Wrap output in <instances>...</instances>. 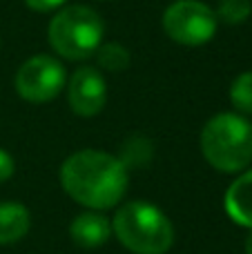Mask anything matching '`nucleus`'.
Returning <instances> with one entry per match:
<instances>
[{"instance_id": "nucleus-9", "label": "nucleus", "mask_w": 252, "mask_h": 254, "mask_svg": "<svg viewBox=\"0 0 252 254\" xmlns=\"http://www.w3.org/2000/svg\"><path fill=\"white\" fill-rule=\"evenodd\" d=\"M226 212L237 225L252 230V170L244 172L235 183L228 188L223 198Z\"/></svg>"}, {"instance_id": "nucleus-3", "label": "nucleus", "mask_w": 252, "mask_h": 254, "mask_svg": "<svg viewBox=\"0 0 252 254\" xmlns=\"http://www.w3.org/2000/svg\"><path fill=\"white\" fill-rule=\"evenodd\" d=\"M201 152L219 172L235 174L252 163V125L244 116L223 112L203 125Z\"/></svg>"}, {"instance_id": "nucleus-6", "label": "nucleus", "mask_w": 252, "mask_h": 254, "mask_svg": "<svg viewBox=\"0 0 252 254\" xmlns=\"http://www.w3.org/2000/svg\"><path fill=\"white\" fill-rule=\"evenodd\" d=\"M67 83L65 67L54 56L38 54L22 63L20 69L16 71L13 87L18 96L29 103H49L63 92Z\"/></svg>"}, {"instance_id": "nucleus-14", "label": "nucleus", "mask_w": 252, "mask_h": 254, "mask_svg": "<svg viewBox=\"0 0 252 254\" xmlns=\"http://www.w3.org/2000/svg\"><path fill=\"white\" fill-rule=\"evenodd\" d=\"M13 170H16V163H13L11 154L0 149V183L9 181L13 176Z\"/></svg>"}, {"instance_id": "nucleus-12", "label": "nucleus", "mask_w": 252, "mask_h": 254, "mask_svg": "<svg viewBox=\"0 0 252 254\" xmlns=\"http://www.w3.org/2000/svg\"><path fill=\"white\" fill-rule=\"evenodd\" d=\"M214 13H217V20H223L226 25H241L250 18L252 2L250 0H221Z\"/></svg>"}, {"instance_id": "nucleus-11", "label": "nucleus", "mask_w": 252, "mask_h": 254, "mask_svg": "<svg viewBox=\"0 0 252 254\" xmlns=\"http://www.w3.org/2000/svg\"><path fill=\"white\" fill-rule=\"evenodd\" d=\"M96 61L107 71H123L129 65V52L119 43H105L96 49Z\"/></svg>"}, {"instance_id": "nucleus-10", "label": "nucleus", "mask_w": 252, "mask_h": 254, "mask_svg": "<svg viewBox=\"0 0 252 254\" xmlns=\"http://www.w3.org/2000/svg\"><path fill=\"white\" fill-rule=\"evenodd\" d=\"M31 216L22 203L4 201L0 203V246H11L27 237Z\"/></svg>"}, {"instance_id": "nucleus-5", "label": "nucleus", "mask_w": 252, "mask_h": 254, "mask_svg": "<svg viewBox=\"0 0 252 254\" xmlns=\"http://www.w3.org/2000/svg\"><path fill=\"white\" fill-rule=\"evenodd\" d=\"M163 29L174 43L199 47L217 34V13L199 0H177L165 9Z\"/></svg>"}, {"instance_id": "nucleus-1", "label": "nucleus", "mask_w": 252, "mask_h": 254, "mask_svg": "<svg viewBox=\"0 0 252 254\" xmlns=\"http://www.w3.org/2000/svg\"><path fill=\"white\" fill-rule=\"evenodd\" d=\"M127 181V165L101 149H80L61 167L63 190L89 210H110L121 203Z\"/></svg>"}, {"instance_id": "nucleus-15", "label": "nucleus", "mask_w": 252, "mask_h": 254, "mask_svg": "<svg viewBox=\"0 0 252 254\" xmlns=\"http://www.w3.org/2000/svg\"><path fill=\"white\" fill-rule=\"evenodd\" d=\"M25 2L34 11H54V9L63 7L67 0H25Z\"/></svg>"}, {"instance_id": "nucleus-2", "label": "nucleus", "mask_w": 252, "mask_h": 254, "mask_svg": "<svg viewBox=\"0 0 252 254\" xmlns=\"http://www.w3.org/2000/svg\"><path fill=\"white\" fill-rule=\"evenodd\" d=\"M112 232L134 254H165L174 243V228L163 210L147 201H129L114 214Z\"/></svg>"}, {"instance_id": "nucleus-4", "label": "nucleus", "mask_w": 252, "mask_h": 254, "mask_svg": "<svg viewBox=\"0 0 252 254\" xmlns=\"http://www.w3.org/2000/svg\"><path fill=\"white\" fill-rule=\"evenodd\" d=\"M101 16L85 4H69L49 20L47 38L52 49L67 61H85L103 45Z\"/></svg>"}, {"instance_id": "nucleus-8", "label": "nucleus", "mask_w": 252, "mask_h": 254, "mask_svg": "<svg viewBox=\"0 0 252 254\" xmlns=\"http://www.w3.org/2000/svg\"><path fill=\"white\" fill-rule=\"evenodd\" d=\"M69 234L74 239L76 246L80 248H98L110 239L112 234V223L103 214L89 210L78 214L69 225Z\"/></svg>"}, {"instance_id": "nucleus-16", "label": "nucleus", "mask_w": 252, "mask_h": 254, "mask_svg": "<svg viewBox=\"0 0 252 254\" xmlns=\"http://www.w3.org/2000/svg\"><path fill=\"white\" fill-rule=\"evenodd\" d=\"M246 254H252V230H250L248 239H246Z\"/></svg>"}, {"instance_id": "nucleus-13", "label": "nucleus", "mask_w": 252, "mask_h": 254, "mask_svg": "<svg viewBox=\"0 0 252 254\" xmlns=\"http://www.w3.org/2000/svg\"><path fill=\"white\" fill-rule=\"evenodd\" d=\"M230 101L244 114H252V71H244L230 87Z\"/></svg>"}, {"instance_id": "nucleus-7", "label": "nucleus", "mask_w": 252, "mask_h": 254, "mask_svg": "<svg viewBox=\"0 0 252 254\" xmlns=\"http://www.w3.org/2000/svg\"><path fill=\"white\" fill-rule=\"evenodd\" d=\"M67 101L74 114L83 119L96 116L107 103V85L101 71L92 67L76 69L67 85Z\"/></svg>"}]
</instances>
